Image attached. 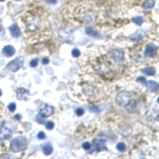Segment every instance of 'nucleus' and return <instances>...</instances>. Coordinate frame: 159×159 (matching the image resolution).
Instances as JSON below:
<instances>
[{
	"mask_svg": "<svg viewBox=\"0 0 159 159\" xmlns=\"http://www.w3.org/2000/svg\"><path fill=\"white\" fill-rule=\"evenodd\" d=\"M154 4H155V1H154V0H148V1H145L144 3L142 4V7H143V9L148 10V9H152V7H154Z\"/></svg>",
	"mask_w": 159,
	"mask_h": 159,
	"instance_id": "nucleus-17",
	"label": "nucleus"
},
{
	"mask_svg": "<svg viewBox=\"0 0 159 159\" xmlns=\"http://www.w3.org/2000/svg\"><path fill=\"white\" fill-rule=\"evenodd\" d=\"M138 81H141L142 83H144V82H145V79H144V78H138Z\"/></svg>",
	"mask_w": 159,
	"mask_h": 159,
	"instance_id": "nucleus-32",
	"label": "nucleus"
},
{
	"mask_svg": "<svg viewBox=\"0 0 159 159\" xmlns=\"http://www.w3.org/2000/svg\"><path fill=\"white\" fill-rule=\"evenodd\" d=\"M157 101H158V103H159V98H158V100H157Z\"/></svg>",
	"mask_w": 159,
	"mask_h": 159,
	"instance_id": "nucleus-38",
	"label": "nucleus"
},
{
	"mask_svg": "<svg viewBox=\"0 0 159 159\" xmlns=\"http://www.w3.org/2000/svg\"><path fill=\"white\" fill-rule=\"evenodd\" d=\"M46 2H48V3H52V4H54L57 2V0H45Z\"/></svg>",
	"mask_w": 159,
	"mask_h": 159,
	"instance_id": "nucleus-28",
	"label": "nucleus"
},
{
	"mask_svg": "<svg viewBox=\"0 0 159 159\" xmlns=\"http://www.w3.org/2000/svg\"><path fill=\"white\" fill-rule=\"evenodd\" d=\"M37 64H38V59H34L31 61V63H30V66L31 67H36Z\"/></svg>",
	"mask_w": 159,
	"mask_h": 159,
	"instance_id": "nucleus-22",
	"label": "nucleus"
},
{
	"mask_svg": "<svg viewBox=\"0 0 159 159\" xmlns=\"http://www.w3.org/2000/svg\"><path fill=\"white\" fill-rule=\"evenodd\" d=\"M90 146H91V144H90L89 142H85V143L83 144V148H85V150H89V148H90Z\"/></svg>",
	"mask_w": 159,
	"mask_h": 159,
	"instance_id": "nucleus-27",
	"label": "nucleus"
},
{
	"mask_svg": "<svg viewBox=\"0 0 159 159\" xmlns=\"http://www.w3.org/2000/svg\"><path fill=\"white\" fill-rule=\"evenodd\" d=\"M12 135H13L12 130H10L5 124H3L0 127V141L7 140L9 138H11Z\"/></svg>",
	"mask_w": 159,
	"mask_h": 159,
	"instance_id": "nucleus-7",
	"label": "nucleus"
},
{
	"mask_svg": "<svg viewBox=\"0 0 159 159\" xmlns=\"http://www.w3.org/2000/svg\"><path fill=\"white\" fill-rule=\"evenodd\" d=\"M117 148H118L119 151H121V152L125 151V148H126L125 143H123V142H119L118 144H117Z\"/></svg>",
	"mask_w": 159,
	"mask_h": 159,
	"instance_id": "nucleus-20",
	"label": "nucleus"
},
{
	"mask_svg": "<svg viewBox=\"0 0 159 159\" xmlns=\"http://www.w3.org/2000/svg\"><path fill=\"white\" fill-rule=\"evenodd\" d=\"M84 90V93H85L87 96H93L96 93V89L93 85H90V84H87L85 85V87L83 88Z\"/></svg>",
	"mask_w": 159,
	"mask_h": 159,
	"instance_id": "nucleus-10",
	"label": "nucleus"
},
{
	"mask_svg": "<svg viewBox=\"0 0 159 159\" xmlns=\"http://www.w3.org/2000/svg\"><path fill=\"white\" fill-rule=\"evenodd\" d=\"M46 127H47V130H52V128L54 127V123L53 122H47L46 123Z\"/></svg>",
	"mask_w": 159,
	"mask_h": 159,
	"instance_id": "nucleus-23",
	"label": "nucleus"
},
{
	"mask_svg": "<svg viewBox=\"0 0 159 159\" xmlns=\"http://www.w3.org/2000/svg\"><path fill=\"white\" fill-rule=\"evenodd\" d=\"M133 22L134 23H136L138 26H141L142 23H143V17H141V16H136V17H134L133 18Z\"/></svg>",
	"mask_w": 159,
	"mask_h": 159,
	"instance_id": "nucleus-18",
	"label": "nucleus"
},
{
	"mask_svg": "<svg viewBox=\"0 0 159 159\" xmlns=\"http://www.w3.org/2000/svg\"><path fill=\"white\" fill-rule=\"evenodd\" d=\"M146 87L151 91H157L159 89V84L155 81H148L146 82Z\"/></svg>",
	"mask_w": 159,
	"mask_h": 159,
	"instance_id": "nucleus-14",
	"label": "nucleus"
},
{
	"mask_svg": "<svg viewBox=\"0 0 159 159\" xmlns=\"http://www.w3.org/2000/svg\"><path fill=\"white\" fill-rule=\"evenodd\" d=\"M9 30H10V32H11L12 36L13 37H19L20 36V30H19L18 26H17L16 23L12 25V26L9 28Z\"/></svg>",
	"mask_w": 159,
	"mask_h": 159,
	"instance_id": "nucleus-12",
	"label": "nucleus"
},
{
	"mask_svg": "<svg viewBox=\"0 0 159 159\" xmlns=\"http://www.w3.org/2000/svg\"><path fill=\"white\" fill-rule=\"evenodd\" d=\"M0 30H1V23H0Z\"/></svg>",
	"mask_w": 159,
	"mask_h": 159,
	"instance_id": "nucleus-36",
	"label": "nucleus"
},
{
	"mask_svg": "<svg viewBox=\"0 0 159 159\" xmlns=\"http://www.w3.org/2000/svg\"><path fill=\"white\" fill-rule=\"evenodd\" d=\"M157 51H158V48L156 47L155 45L148 44L145 46L144 55L148 56V57H153V56H155L157 54Z\"/></svg>",
	"mask_w": 159,
	"mask_h": 159,
	"instance_id": "nucleus-9",
	"label": "nucleus"
},
{
	"mask_svg": "<svg viewBox=\"0 0 159 159\" xmlns=\"http://www.w3.org/2000/svg\"><path fill=\"white\" fill-rule=\"evenodd\" d=\"M22 65H23V59H22L21 57H19V59H14V61H12L11 63H9L7 68L10 71L15 72V71L19 70V69L21 68Z\"/></svg>",
	"mask_w": 159,
	"mask_h": 159,
	"instance_id": "nucleus-6",
	"label": "nucleus"
},
{
	"mask_svg": "<svg viewBox=\"0 0 159 159\" xmlns=\"http://www.w3.org/2000/svg\"><path fill=\"white\" fill-rule=\"evenodd\" d=\"M27 145H28V140H27V138L22 137V136H19V137L14 138V139L11 141L10 148H11V150L13 152H21L23 150H26Z\"/></svg>",
	"mask_w": 159,
	"mask_h": 159,
	"instance_id": "nucleus-2",
	"label": "nucleus"
},
{
	"mask_svg": "<svg viewBox=\"0 0 159 159\" xmlns=\"http://www.w3.org/2000/svg\"><path fill=\"white\" fill-rule=\"evenodd\" d=\"M0 1H5V0H0Z\"/></svg>",
	"mask_w": 159,
	"mask_h": 159,
	"instance_id": "nucleus-37",
	"label": "nucleus"
},
{
	"mask_svg": "<svg viewBox=\"0 0 159 159\" xmlns=\"http://www.w3.org/2000/svg\"><path fill=\"white\" fill-rule=\"evenodd\" d=\"M49 63V59L48 57H45L44 59H43V64H48Z\"/></svg>",
	"mask_w": 159,
	"mask_h": 159,
	"instance_id": "nucleus-30",
	"label": "nucleus"
},
{
	"mask_svg": "<svg viewBox=\"0 0 159 159\" xmlns=\"http://www.w3.org/2000/svg\"><path fill=\"white\" fill-rule=\"evenodd\" d=\"M90 110L91 111H96V112H98V111H99V109H98V108H96V107H90Z\"/></svg>",
	"mask_w": 159,
	"mask_h": 159,
	"instance_id": "nucleus-31",
	"label": "nucleus"
},
{
	"mask_svg": "<svg viewBox=\"0 0 159 159\" xmlns=\"http://www.w3.org/2000/svg\"><path fill=\"white\" fill-rule=\"evenodd\" d=\"M108 56L110 57L112 61H115L116 63H120L122 62L123 59H124V55H123V52L119 49H114L111 50L109 53H108Z\"/></svg>",
	"mask_w": 159,
	"mask_h": 159,
	"instance_id": "nucleus-5",
	"label": "nucleus"
},
{
	"mask_svg": "<svg viewBox=\"0 0 159 159\" xmlns=\"http://www.w3.org/2000/svg\"><path fill=\"white\" fill-rule=\"evenodd\" d=\"M17 98H18L19 100H28V96H29V91H28V89H25V88H19L17 90Z\"/></svg>",
	"mask_w": 159,
	"mask_h": 159,
	"instance_id": "nucleus-11",
	"label": "nucleus"
},
{
	"mask_svg": "<svg viewBox=\"0 0 159 159\" xmlns=\"http://www.w3.org/2000/svg\"><path fill=\"white\" fill-rule=\"evenodd\" d=\"M7 107H9V110L10 111H14L16 109V105H15V103H11Z\"/></svg>",
	"mask_w": 159,
	"mask_h": 159,
	"instance_id": "nucleus-25",
	"label": "nucleus"
},
{
	"mask_svg": "<svg viewBox=\"0 0 159 159\" xmlns=\"http://www.w3.org/2000/svg\"><path fill=\"white\" fill-rule=\"evenodd\" d=\"M20 118H21V116L19 115V114H17V115L15 116V119H18V120H19V119H20Z\"/></svg>",
	"mask_w": 159,
	"mask_h": 159,
	"instance_id": "nucleus-33",
	"label": "nucleus"
},
{
	"mask_svg": "<svg viewBox=\"0 0 159 159\" xmlns=\"http://www.w3.org/2000/svg\"><path fill=\"white\" fill-rule=\"evenodd\" d=\"M143 72H144L146 75H153V74H155L156 70H155V68H153V67H148V68H145L144 70H143Z\"/></svg>",
	"mask_w": 159,
	"mask_h": 159,
	"instance_id": "nucleus-19",
	"label": "nucleus"
},
{
	"mask_svg": "<svg viewBox=\"0 0 159 159\" xmlns=\"http://www.w3.org/2000/svg\"><path fill=\"white\" fill-rule=\"evenodd\" d=\"M53 111H54L53 106L48 105V104H43L41 110H39V115H41V117H49L53 114Z\"/></svg>",
	"mask_w": 159,
	"mask_h": 159,
	"instance_id": "nucleus-8",
	"label": "nucleus"
},
{
	"mask_svg": "<svg viewBox=\"0 0 159 159\" xmlns=\"http://www.w3.org/2000/svg\"><path fill=\"white\" fill-rule=\"evenodd\" d=\"M71 53H72V56H74V57H78V56H80V54H81V52H80L79 49H73Z\"/></svg>",
	"mask_w": 159,
	"mask_h": 159,
	"instance_id": "nucleus-21",
	"label": "nucleus"
},
{
	"mask_svg": "<svg viewBox=\"0 0 159 159\" xmlns=\"http://www.w3.org/2000/svg\"><path fill=\"white\" fill-rule=\"evenodd\" d=\"M86 33L88 34L89 36H92V37H99L100 36V34L98 33L96 30L91 29V28H87V29H86Z\"/></svg>",
	"mask_w": 159,
	"mask_h": 159,
	"instance_id": "nucleus-16",
	"label": "nucleus"
},
{
	"mask_svg": "<svg viewBox=\"0 0 159 159\" xmlns=\"http://www.w3.org/2000/svg\"><path fill=\"white\" fill-rule=\"evenodd\" d=\"M37 121H38V122L39 123H44V120H43V119H41V115H38L37 116Z\"/></svg>",
	"mask_w": 159,
	"mask_h": 159,
	"instance_id": "nucleus-29",
	"label": "nucleus"
},
{
	"mask_svg": "<svg viewBox=\"0 0 159 159\" xmlns=\"http://www.w3.org/2000/svg\"><path fill=\"white\" fill-rule=\"evenodd\" d=\"M41 148H43V152H44L45 155H50L52 152H53V148H52L51 143H49V142H47V143H44V144L41 145Z\"/></svg>",
	"mask_w": 159,
	"mask_h": 159,
	"instance_id": "nucleus-13",
	"label": "nucleus"
},
{
	"mask_svg": "<svg viewBox=\"0 0 159 159\" xmlns=\"http://www.w3.org/2000/svg\"><path fill=\"white\" fill-rule=\"evenodd\" d=\"M2 53H3L5 56H12L15 54V49L12 47V46H5L3 48V50H2Z\"/></svg>",
	"mask_w": 159,
	"mask_h": 159,
	"instance_id": "nucleus-15",
	"label": "nucleus"
},
{
	"mask_svg": "<svg viewBox=\"0 0 159 159\" xmlns=\"http://www.w3.org/2000/svg\"><path fill=\"white\" fill-rule=\"evenodd\" d=\"M37 137H38V139H45V138H46V135H45L44 132H39L38 135H37Z\"/></svg>",
	"mask_w": 159,
	"mask_h": 159,
	"instance_id": "nucleus-26",
	"label": "nucleus"
},
{
	"mask_svg": "<svg viewBox=\"0 0 159 159\" xmlns=\"http://www.w3.org/2000/svg\"><path fill=\"white\" fill-rule=\"evenodd\" d=\"M117 103L120 105V106H123V107H126L128 104L130 103L132 101V96H130V92H126V91H123V92H120L117 96Z\"/></svg>",
	"mask_w": 159,
	"mask_h": 159,
	"instance_id": "nucleus-3",
	"label": "nucleus"
},
{
	"mask_svg": "<svg viewBox=\"0 0 159 159\" xmlns=\"http://www.w3.org/2000/svg\"><path fill=\"white\" fill-rule=\"evenodd\" d=\"M2 157H9V158H11V155H1L0 156V158H2Z\"/></svg>",
	"mask_w": 159,
	"mask_h": 159,
	"instance_id": "nucleus-34",
	"label": "nucleus"
},
{
	"mask_svg": "<svg viewBox=\"0 0 159 159\" xmlns=\"http://www.w3.org/2000/svg\"><path fill=\"white\" fill-rule=\"evenodd\" d=\"M75 114H77V116H83V114H84V109L83 108H78L77 110H75Z\"/></svg>",
	"mask_w": 159,
	"mask_h": 159,
	"instance_id": "nucleus-24",
	"label": "nucleus"
},
{
	"mask_svg": "<svg viewBox=\"0 0 159 159\" xmlns=\"http://www.w3.org/2000/svg\"><path fill=\"white\" fill-rule=\"evenodd\" d=\"M93 69L100 74L108 73L111 69L109 56H99L93 61Z\"/></svg>",
	"mask_w": 159,
	"mask_h": 159,
	"instance_id": "nucleus-1",
	"label": "nucleus"
},
{
	"mask_svg": "<svg viewBox=\"0 0 159 159\" xmlns=\"http://www.w3.org/2000/svg\"><path fill=\"white\" fill-rule=\"evenodd\" d=\"M1 94H2V92H1V90H0V96H1Z\"/></svg>",
	"mask_w": 159,
	"mask_h": 159,
	"instance_id": "nucleus-35",
	"label": "nucleus"
},
{
	"mask_svg": "<svg viewBox=\"0 0 159 159\" xmlns=\"http://www.w3.org/2000/svg\"><path fill=\"white\" fill-rule=\"evenodd\" d=\"M26 26L30 31H35L39 27V18L33 15H29L26 18Z\"/></svg>",
	"mask_w": 159,
	"mask_h": 159,
	"instance_id": "nucleus-4",
	"label": "nucleus"
},
{
	"mask_svg": "<svg viewBox=\"0 0 159 159\" xmlns=\"http://www.w3.org/2000/svg\"><path fill=\"white\" fill-rule=\"evenodd\" d=\"M18 1H19V0H18Z\"/></svg>",
	"mask_w": 159,
	"mask_h": 159,
	"instance_id": "nucleus-39",
	"label": "nucleus"
}]
</instances>
